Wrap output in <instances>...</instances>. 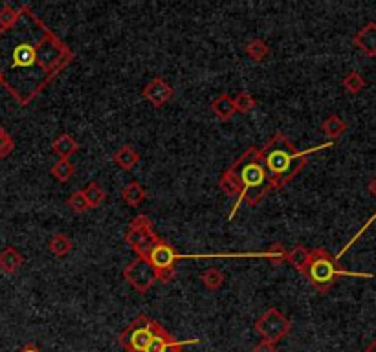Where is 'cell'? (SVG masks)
<instances>
[{"instance_id":"6da1fadb","label":"cell","mask_w":376,"mask_h":352,"mask_svg":"<svg viewBox=\"0 0 376 352\" xmlns=\"http://www.w3.org/2000/svg\"><path fill=\"white\" fill-rule=\"evenodd\" d=\"M74 61V52L28 6L0 28V85L20 107L32 105Z\"/></svg>"},{"instance_id":"7a4b0ae2","label":"cell","mask_w":376,"mask_h":352,"mask_svg":"<svg viewBox=\"0 0 376 352\" xmlns=\"http://www.w3.org/2000/svg\"><path fill=\"white\" fill-rule=\"evenodd\" d=\"M219 187L226 196H235L234 210L229 211L228 220L237 215L239 208L246 202L248 205H257L271 191L270 176L262 162L261 149L250 147L222 172Z\"/></svg>"},{"instance_id":"3957f363","label":"cell","mask_w":376,"mask_h":352,"mask_svg":"<svg viewBox=\"0 0 376 352\" xmlns=\"http://www.w3.org/2000/svg\"><path fill=\"white\" fill-rule=\"evenodd\" d=\"M334 147V142L321 143L316 147L305 149V151H297L294 143L286 138L283 133H276L267 142V145L261 149V156L267 172L270 176V187L271 191H279L285 186H288L295 176L300 175L305 165L309 163L307 158L310 154L325 151V149Z\"/></svg>"},{"instance_id":"277c9868","label":"cell","mask_w":376,"mask_h":352,"mask_svg":"<svg viewBox=\"0 0 376 352\" xmlns=\"http://www.w3.org/2000/svg\"><path fill=\"white\" fill-rule=\"evenodd\" d=\"M270 259L271 264H281L286 261V250L281 243L274 244L270 250H264V252L257 253H204V255H186V253H177V250L171 246V244L163 241V238H158V243L154 244L151 250L147 252V255L143 259H147L151 262V266L154 270H166V268H175L177 261L182 259Z\"/></svg>"},{"instance_id":"5b68a950","label":"cell","mask_w":376,"mask_h":352,"mask_svg":"<svg viewBox=\"0 0 376 352\" xmlns=\"http://www.w3.org/2000/svg\"><path fill=\"white\" fill-rule=\"evenodd\" d=\"M301 273L307 277V281L314 286L316 290L325 294L333 288V285L338 281L340 277H360V279H371L372 273L365 271H347L338 266L336 257H333L325 248H316L310 250L309 259Z\"/></svg>"},{"instance_id":"8992f818","label":"cell","mask_w":376,"mask_h":352,"mask_svg":"<svg viewBox=\"0 0 376 352\" xmlns=\"http://www.w3.org/2000/svg\"><path fill=\"white\" fill-rule=\"evenodd\" d=\"M158 329H160L158 321L145 314H140L125 327L123 332L119 334L118 343L127 352H145L149 341L153 339Z\"/></svg>"},{"instance_id":"52a82bcc","label":"cell","mask_w":376,"mask_h":352,"mask_svg":"<svg viewBox=\"0 0 376 352\" xmlns=\"http://www.w3.org/2000/svg\"><path fill=\"white\" fill-rule=\"evenodd\" d=\"M253 329L261 336L262 341L276 345V343H279L290 334L292 321L283 314L281 310L268 309L267 312L255 321Z\"/></svg>"},{"instance_id":"ba28073f","label":"cell","mask_w":376,"mask_h":352,"mask_svg":"<svg viewBox=\"0 0 376 352\" xmlns=\"http://www.w3.org/2000/svg\"><path fill=\"white\" fill-rule=\"evenodd\" d=\"M158 238L160 237L154 231L153 220L147 215H138L129 224V229L125 233V243L133 248L138 257H145L149 250L158 243Z\"/></svg>"},{"instance_id":"9c48e42d","label":"cell","mask_w":376,"mask_h":352,"mask_svg":"<svg viewBox=\"0 0 376 352\" xmlns=\"http://www.w3.org/2000/svg\"><path fill=\"white\" fill-rule=\"evenodd\" d=\"M125 281L133 286L138 294H145L156 285V270L151 266V262L143 257H136L123 270Z\"/></svg>"},{"instance_id":"30bf717a","label":"cell","mask_w":376,"mask_h":352,"mask_svg":"<svg viewBox=\"0 0 376 352\" xmlns=\"http://www.w3.org/2000/svg\"><path fill=\"white\" fill-rule=\"evenodd\" d=\"M199 338L182 339V341H178V339L173 338L171 334L167 332L162 325H160V329L154 332L153 339L149 341L145 352H182L186 347H189V345H199Z\"/></svg>"},{"instance_id":"8fae6325","label":"cell","mask_w":376,"mask_h":352,"mask_svg":"<svg viewBox=\"0 0 376 352\" xmlns=\"http://www.w3.org/2000/svg\"><path fill=\"white\" fill-rule=\"evenodd\" d=\"M142 94L154 109H162V107H166L173 100L175 90H173V86L163 77H153L147 85L143 86Z\"/></svg>"},{"instance_id":"7c38bea8","label":"cell","mask_w":376,"mask_h":352,"mask_svg":"<svg viewBox=\"0 0 376 352\" xmlns=\"http://www.w3.org/2000/svg\"><path fill=\"white\" fill-rule=\"evenodd\" d=\"M354 46L369 57H376V22L365 24L353 37Z\"/></svg>"},{"instance_id":"4fadbf2b","label":"cell","mask_w":376,"mask_h":352,"mask_svg":"<svg viewBox=\"0 0 376 352\" xmlns=\"http://www.w3.org/2000/svg\"><path fill=\"white\" fill-rule=\"evenodd\" d=\"M79 143L76 142V138H72L70 134L62 133L59 134L58 138L52 142V151L59 156V160H70V156H74L76 153H79Z\"/></svg>"},{"instance_id":"5bb4252c","label":"cell","mask_w":376,"mask_h":352,"mask_svg":"<svg viewBox=\"0 0 376 352\" xmlns=\"http://www.w3.org/2000/svg\"><path fill=\"white\" fill-rule=\"evenodd\" d=\"M22 262H24L22 253H20L15 246H8L0 252V271L6 273V276L15 273V271L22 266Z\"/></svg>"},{"instance_id":"9a60e30c","label":"cell","mask_w":376,"mask_h":352,"mask_svg":"<svg viewBox=\"0 0 376 352\" xmlns=\"http://www.w3.org/2000/svg\"><path fill=\"white\" fill-rule=\"evenodd\" d=\"M112 160H114V163L119 167V169H123V171H133L134 167L138 165L140 154L133 145H121V147L114 153Z\"/></svg>"},{"instance_id":"2e32d148","label":"cell","mask_w":376,"mask_h":352,"mask_svg":"<svg viewBox=\"0 0 376 352\" xmlns=\"http://www.w3.org/2000/svg\"><path fill=\"white\" fill-rule=\"evenodd\" d=\"M211 110H213V114L217 116V119H220V121H229L235 114L234 97L228 94L217 95V97L211 101Z\"/></svg>"},{"instance_id":"e0dca14e","label":"cell","mask_w":376,"mask_h":352,"mask_svg":"<svg viewBox=\"0 0 376 352\" xmlns=\"http://www.w3.org/2000/svg\"><path fill=\"white\" fill-rule=\"evenodd\" d=\"M121 198H123L125 204L130 205V208H138V205H142L143 202H145V198H147V191L143 189L140 182H130V184H127V186L123 187V191H121Z\"/></svg>"},{"instance_id":"ac0fdd59","label":"cell","mask_w":376,"mask_h":352,"mask_svg":"<svg viewBox=\"0 0 376 352\" xmlns=\"http://www.w3.org/2000/svg\"><path fill=\"white\" fill-rule=\"evenodd\" d=\"M244 52L253 62H264L268 57H270V46H268L267 41H262V39H252V41H248L244 44Z\"/></svg>"},{"instance_id":"d6986e66","label":"cell","mask_w":376,"mask_h":352,"mask_svg":"<svg viewBox=\"0 0 376 352\" xmlns=\"http://www.w3.org/2000/svg\"><path fill=\"white\" fill-rule=\"evenodd\" d=\"M72 248H74V243L70 241V237H67L65 233H58L53 235L50 238V243H48V250L52 255L55 257H67L68 253L72 252Z\"/></svg>"},{"instance_id":"ffe728a7","label":"cell","mask_w":376,"mask_h":352,"mask_svg":"<svg viewBox=\"0 0 376 352\" xmlns=\"http://www.w3.org/2000/svg\"><path fill=\"white\" fill-rule=\"evenodd\" d=\"M200 281H202V285H204L208 290L215 292L222 288L224 283H226V276H224L219 268H208V270L200 273Z\"/></svg>"},{"instance_id":"44dd1931","label":"cell","mask_w":376,"mask_h":352,"mask_svg":"<svg viewBox=\"0 0 376 352\" xmlns=\"http://www.w3.org/2000/svg\"><path fill=\"white\" fill-rule=\"evenodd\" d=\"M321 130H323V134H327L330 140H336L347 130V123H345L340 116L333 114L321 121Z\"/></svg>"},{"instance_id":"7402d4cb","label":"cell","mask_w":376,"mask_h":352,"mask_svg":"<svg viewBox=\"0 0 376 352\" xmlns=\"http://www.w3.org/2000/svg\"><path fill=\"white\" fill-rule=\"evenodd\" d=\"M50 175L58 182H61V184H67V182H70L72 178H74V175H76V167H74V163H72L70 160H59V162L53 163V167L50 169Z\"/></svg>"},{"instance_id":"603a6c76","label":"cell","mask_w":376,"mask_h":352,"mask_svg":"<svg viewBox=\"0 0 376 352\" xmlns=\"http://www.w3.org/2000/svg\"><path fill=\"white\" fill-rule=\"evenodd\" d=\"M83 193H85L88 204H90V210L100 208V205L107 200V191L103 189L98 182H90V184L83 189Z\"/></svg>"},{"instance_id":"cb8c5ba5","label":"cell","mask_w":376,"mask_h":352,"mask_svg":"<svg viewBox=\"0 0 376 352\" xmlns=\"http://www.w3.org/2000/svg\"><path fill=\"white\" fill-rule=\"evenodd\" d=\"M309 253H310L309 248H305L303 244H297V246L292 248L290 252H286V262L292 264L295 270L301 271L303 270V266H305L307 259H309Z\"/></svg>"},{"instance_id":"d4e9b609","label":"cell","mask_w":376,"mask_h":352,"mask_svg":"<svg viewBox=\"0 0 376 352\" xmlns=\"http://www.w3.org/2000/svg\"><path fill=\"white\" fill-rule=\"evenodd\" d=\"M234 105H235V112L248 114V112H252V110L257 107V101H255V97H253V95L248 90H241V92H237V95L234 97Z\"/></svg>"},{"instance_id":"484cf974","label":"cell","mask_w":376,"mask_h":352,"mask_svg":"<svg viewBox=\"0 0 376 352\" xmlns=\"http://www.w3.org/2000/svg\"><path fill=\"white\" fill-rule=\"evenodd\" d=\"M342 85H343V88L349 92V94L356 95V94H360L363 88H365V79H363L360 72L353 70V72H349L347 76L343 77Z\"/></svg>"},{"instance_id":"4316f807","label":"cell","mask_w":376,"mask_h":352,"mask_svg":"<svg viewBox=\"0 0 376 352\" xmlns=\"http://www.w3.org/2000/svg\"><path fill=\"white\" fill-rule=\"evenodd\" d=\"M67 205L72 211H74V213H85V211L90 210V204H88V200H86L83 189L72 193L70 198L67 200Z\"/></svg>"},{"instance_id":"83f0119b","label":"cell","mask_w":376,"mask_h":352,"mask_svg":"<svg viewBox=\"0 0 376 352\" xmlns=\"http://www.w3.org/2000/svg\"><path fill=\"white\" fill-rule=\"evenodd\" d=\"M369 191H371V195H372V196H376V178H375V180H372V182H371V184H369ZM375 220H376V213H375V215H372L371 219L367 220V224H365V226H363V228H362V229H360V231H358V233H356V235H354V237H353V238H351V241H349V243H347V244H345V248H343L342 252H340V253H338V255H336V261H338V259H340V257H342L343 253L347 252L349 248H351V246H353V244H354V243H356L358 238L362 237V235H363V231H365V229H367V228H369V226H371V224H372V222H375Z\"/></svg>"},{"instance_id":"f1b7e54d","label":"cell","mask_w":376,"mask_h":352,"mask_svg":"<svg viewBox=\"0 0 376 352\" xmlns=\"http://www.w3.org/2000/svg\"><path fill=\"white\" fill-rule=\"evenodd\" d=\"M15 149V142L10 133L0 125V158H8Z\"/></svg>"},{"instance_id":"f546056e","label":"cell","mask_w":376,"mask_h":352,"mask_svg":"<svg viewBox=\"0 0 376 352\" xmlns=\"http://www.w3.org/2000/svg\"><path fill=\"white\" fill-rule=\"evenodd\" d=\"M15 17H17V8H13L11 4L2 6L0 8V28H4V26L13 22Z\"/></svg>"},{"instance_id":"4dcf8cb0","label":"cell","mask_w":376,"mask_h":352,"mask_svg":"<svg viewBox=\"0 0 376 352\" xmlns=\"http://www.w3.org/2000/svg\"><path fill=\"white\" fill-rule=\"evenodd\" d=\"M250 352H281V351H279L276 345H270V343L261 341V343H257V345H255V347H253Z\"/></svg>"},{"instance_id":"1f68e13d","label":"cell","mask_w":376,"mask_h":352,"mask_svg":"<svg viewBox=\"0 0 376 352\" xmlns=\"http://www.w3.org/2000/svg\"><path fill=\"white\" fill-rule=\"evenodd\" d=\"M19 352H41V348H39L37 345H34V343H28V345L20 348Z\"/></svg>"},{"instance_id":"d6a6232c","label":"cell","mask_w":376,"mask_h":352,"mask_svg":"<svg viewBox=\"0 0 376 352\" xmlns=\"http://www.w3.org/2000/svg\"><path fill=\"white\" fill-rule=\"evenodd\" d=\"M363 352H376V338H375V341H372L371 345H369V347H367Z\"/></svg>"}]
</instances>
